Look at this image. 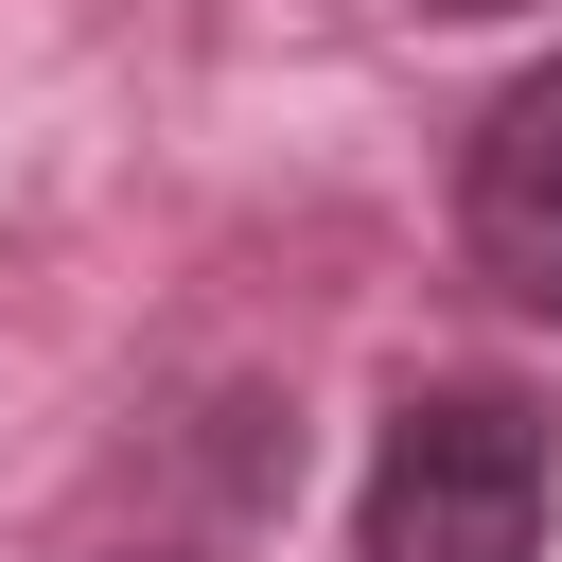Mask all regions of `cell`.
<instances>
[{"label": "cell", "mask_w": 562, "mask_h": 562, "mask_svg": "<svg viewBox=\"0 0 562 562\" xmlns=\"http://www.w3.org/2000/svg\"><path fill=\"white\" fill-rule=\"evenodd\" d=\"M544 527H562V422L509 369H439L386 404L351 562H544Z\"/></svg>", "instance_id": "6da1fadb"}, {"label": "cell", "mask_w": 562, "mask_h": 562, "mask_svg": "<svg viewBox=\"0 0 562 562\" xmlns=\"http://www.w3.org/2000/svg\"><path fill=\"white\" fill-rule=\"evenodd\" d=\"M457 246H474V281L509 316L562 334V53L474 105V140H457Z\"/></svg>", "instance_id": "7a4b0ae2"}, {"label": "cell", "mask_w": 562, "mask_h": 562, "mask_svg": "<svg viewBox=\"0 0 562 562\" xmlns=\"http://www.w3.org/2000/svg\"><path fill=\"white\" fill-rule=\"evenodd\" d=\"M439 18H527V0H439Z\"/></svg>", "instance_id": "3957f363"}, {"label": "cell", "mask_w": 562, "mask_h": 562, "mask_svg": "<svg viewBox=\"0 0 562 562\" xmlns=\"http://www.w3.org/2000/svg\"><path fill=\"white\" fill-rule=\"evenodd\" d=\"M123 562H176V544H123Z\"/></svg>", "instance_id": "277c9868"}]
</instances>
